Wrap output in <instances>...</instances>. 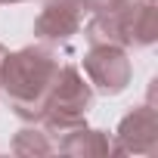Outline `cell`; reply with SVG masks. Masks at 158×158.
Masks as SVG:
<instances>
[{
    "mask_svg": "<svg viewBox=\"0 0 158 158\" xmlns=\"http://www.w3.org/2000/svg\"><path fill=\"white\" fill-rule=\"evenodd\" d=\"M59 65H62L59 53L50 44H34L6 53L3 65H0V93L16 118L28 124H37L44 118Z\"/></svg>",
    "mask_w": 158,
    "mask_h": 158,
    "instance_id": "6da1fadb",
    "label": "cell"
},
{
    "mask_svg": "<svg viewBox=\"0 0 158 158\" xmlns=\"http://www.w3.org/2000/svg\"><path fill=\"white\" fill-rule=\"evenodd\" d=\"M93 106V87L84 81L81 68L74 62H62L59 74H56V84L50 93V102L44 109V118L37 121L47 136H65L68 130H77L87 124V112Z\"/></svg>",
    "mask_w": 158,
    "mask_h": 158,
    "instance_id": "7a4b0ae2",
    "label": "cell"
},
{
    "mask_svg": "<svg viewBox=\"0 0 158 158\" xmlns=\"http://www.w3.org/2000/svg\"><path fill=\"white\" fill-rule=\"evenodd\" d=\"M84 71L90 77V87L102 96H118L127 90L133 68H130V56L124 47L115 44H96L87 50L84 56Z\"/></svg>",
    "mask_w": 158,
    "mask_h": 158,
    "instance_id": "3957f363",
    "label": "cell"
},
{
    "mask_svg": "<svg viewBox=\"0 0 158 158\" xmlns=\"http://www.w3.org/2000/svg\"><path fill=\"white\" fill-rule=\"evenodd\" d=\"M155 149H158V115L152 102H146L121 118L112 155H155Z\"/></svg>",
    "mask_w": 158,
    "mask_h": 158,
    "instance_id": "277c9868",
    "label": "cell"
},
{
    "mask_svg": "<svg viewBox=\"0 0 158 158\" xmlns=\"http://www.w3.org/2000/svg\"><path fill=\"white\" fill-rule=\"evenodd\" d=\"M84 10L77 0H44L34 19V37L44 44H65L81 31Z\"/></svg>",
    "mask_w": 158,
    "mask_h": 158,
    "instance_id": "5b68a950",
    "label": "cell"
},
{
    "mask_svg": "<svg viewBox=\"0 0 158 158\" xmlns=\"http://www.w3.org/2000/svg\"><path fill=\"white\" fill-rule=\"evenodd\" d=\"M124 37V47L143 50L158 40V13H155V0H121L112 10Z\"/></svg>",
    "mask_w": 158,
    "mask_h": 158,
    "instance_id": "8992f818",
    "label": "cell"
},
{
    "mask_svg": "<svg viewBox=\"0 0 158 158\" xmlns=\"http://www.w3.org/2000/svg\"><path fill=\"white\" fill-rule=\"evenodd\" d=\"M56 149L62 155H77V158H102V155H112V139L106 130H90L84 124V127L59 136Z\"/></svg>",
    "mask_w": 158,
    "mask_h": 158,
    "instance_id": "52a82bcc",
    "label": "cell"
},
{
    "mask_svg": "<svg viewBox=\"0 0 158 158\" xmlns=\"http://www.w3.org/2000/svg\"><path fill=\"white\" fill-rule=\"evenodd\" d=\"M13 152L16 155H50V152H56V146L50 143L47 130L34 124V127H22L13 136Z\"/></svg>",
    "mask_w": 158,
    "mask_h": 158,
    "instance_id": "ba28073f",
    "label": "cell"
},
{
    "mask_svg": "<svg viewBox=\"0 0 158 158\" xmlns=\"http://www.w3.org/2000/svg\"><path fill=\"white\" fill-rule=\"evenodd\" d=\"M77 3H81V10L84 13H112L118 3H121V0H77Z\"/></svg>",
    "mask_w": 158,
    "mask_h": 158,
    "instance_id": "9c48e42d",
    "label": "cell"
},
{
    "mask_svg": "<svg viewBox=\"0 0 158 158\" xmlns=\"http://www.w3.org/2000/svg\"><path fill=\"white\" fill-rule=\"evenodd\" d=\"M6 53H10V50H6L3 44H0V65H3V59H6Z\"/></svg>",
    "mask_w": 158,
    "mask_h": 158,
    "instance_id": "30bf717a",
    "label": "cell"
},
{
    "mask_svg": "<svg viewBox=\"0 0 158 158\" xmlns=\"http://www.w3.org/2000/svg\"><path fill=\"white\" fill-rule=\"evenodd\" d=\"M0 3H22V0H0Z\"/></svg>",
    "mask_w": 158,
    "mask_h": 158,
    "instance_id": "8fae6325",
    "label": "cell"
}]
</instances>
